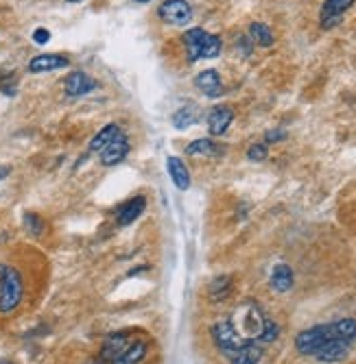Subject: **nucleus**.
Segmentation results:
<instances>
[{
    "label": "nucleus",
    "instance_id": "nucleus-22",
    "mask_svg": "<svg viewBox=\"0 0 356 364\" xmlns=\"http://www.w3.org/2000/svg\"><path fill=\"white\" fill-rule=\"evenodd\" d=\"M199 120V116H197V107L195 105H188V107H182V109H177L173 113V125L177 129H188L192 127Z\"/></svg>",
    "mask_w": 356,
    "mask_h": 364
},
{
    "label": "nucleus",
    "instance_id": "nucleus-21",
    "mask_svg": "<svg viewBox=\"0 0 356 364\" xmlns=\"http://www.w3.org/2000/svg\"><path fill=\"white\" fill-rule=\"evenodd\" d=\"M249 38H251L254 44L263 46V48H269V46H273V42H276V38H273V31L267 24H263V22L249 24Z\"/></svg>",
    "mask_w": 356,
    "mask_h": 364
},
{
    "label": "nucleus",
    "instance_id": "nucleus-16",
    "mask_svg": "<svg viewBox=\"0 0 356 364\" xmlns=\"http://www.w3.org/2000/svg\"><path fill=\"white\" fill-rule=\"evenodd\" d=\"M167 171L173 179V184L180 188V190H188L190 188V173L186 168V164L180 157H169L167 159Z\"/></svg>",
    "mask_w": 356,
    "mask_h": 364
},
{
    "label": "nucleus",
    "instance_id": "nucleus-8",
    "mask_svg": "<svg viewBox=\"0 0 356 364\" xmlns=\"http://www.w3.org/2000/svg\"><path fill=\"white\" fill-rule=\"evenodd\" d=\"M356 3V0H326V3L321 5V26L323 29H334L339 22L343 20L346 11Z\"/></svg>",
    "mask_w": 356,
    "mask_h": 364
},
{
    "label": "nucleus",
    "instance_id": "nucleus-24",
    "mask_svg": "<svg viewBox=\"0 0 356 364\" xmlns=\"http://www.w3.org/2000/svg\"><path fill=\"white\" fill-rule=\"evenodd\" d=\"M332 327H334V336H336L339 340L352 342V340L356 338V321H354V319H341V321H334Z\"/></svg>",
    "mask_w": 356,
    "mask_h": 364
},
{
    "label": "nucleus",
    "instance_id": "nucleus-18",
    "mask_svg": "<svg viewBox=\"0 0 356 364\" xmlns=\"http://www.w3.org/2000/svg\"><path fill=\"white\" fill-rule=\"evenodd\" d=\"M269 284L276 292H288L293 288V271H291V267H286V264H278V267L271 271Z\"/></svg>",
    "mask_w": 356,
    "mask_h": 364
},
{
    "label": "nucleus",
    "instance_id": "nucleus-10",
    "mask_svg": "<svg viewBox=\"0 0 356 364\" xmlns=\"http://www.w3.org/2000/svg\"><path fill=\"white\" fill-rule=\"evenodd\" d=\"M70 59L66 55H57V53H44L38 55L29 61V72L33 74H42V72H53V70H61V68H68Z\"/></svg>",
    "mask_w": 356,
    "mask_h": 364
},
{
    "label": "nucleus",
    "instance_id": "nucleus-29",
    "mask_svg": "<svg viewBox=\"0 0 356 364\" xmlns=\"http://www.w3.org/2000/svg\"><path fill=\"white\" fill-rule=\"evenodd\" d=\"M284 131H269V134H267V142H278V140H284Z\"/></svg>",
    "mask_w": 356,
    "mask_h": 364
},
{
    "label": "nucleus",
    "instance_id": "nucleus-19",
    "mask_svg": "<svg viewBox=\"0 0 356 364\" xmlns=\"http://www.w3.org/2000/svg\"><path fill=\"white\" fill-rule=\"evenodd\" d=\"M147 351H149V342L144 338H136L134 345L129 347V349L114 364H140L144 358H147Z\"/></svg>",
    "mask_w": 356,
    "mask_h": 364
},
{
    "label": "nucleus",
    "instance_id": "nucleus-9",
    "mask_svg": "<svg viewBox=\"0 0 356 364\" xmlns=\"http://www.w3.org/2000/svg\"><path fill=\"white\" fill-rule=\"evenodd\" d=\"M94 90H96V81L81 70H75L63 79V92H66V96H70V98L86 96Z\"/></svg>",
    "mask_w": 356,
    "mask_h": 364
},
{
    "label": "nucleus",
    "instance_id": "nucleus-33",
    "mask_svg": "<svg viewBox=\"0 0 356 364\" xmlns=\"http://www.w3.org/2000/svg\"><path fill=\"white\" fill-rule=\"evenodd\" d=\"M68 3H81V0H68Z\"/></svg>",
    "mask_w": 356,
    "mask_h": 364
},
{
    "label": "nucleus",
    "instance_id": "nucleus-12",
    "mask_svg": "<svg viewBox=\"0 0 356 364\" xmlns=\"http://www.w3.org/2000/svg\"><path fill=\"white\" fill-rule=\"evenodd\" d=\"M234 120V109L230 105H219L208 113V129L212 136H223Z\"/></svg>",
    "mask_w": 356,
    "mask_h": 364
},
{
    "label": "nucleus",
    "instance_id": "nucleus-5",
    "mask_svg": "<svg viewBox=\"0 0 356 364\" xmlns=\"http://www.w3.org/2000/svg\"><path fill=\"white\" fill-rule=\"evenodd\" d=\"M212 338H215L217 347L223 351L225 358H230L234 351L240 349V347H245L247 342H251V340L242 338V336L236 332V329L232 327L230 321H219V323H215V325H212Z\"/></svg>",
    "mask_w": 356,
    "mask_h": 364
},
{
    "label": "nucleus",
    "instance_id": "nucleus-17",
    "mask_svg": "<svg viewBox=\"0 0 356 364\" xmlns=\"http://www.w3.org/2000/svg\"><path fill=\"white\" fill-rule=\"evenodd\" d=\"M261 358H263V347L256 340H251L245 347H240L238 351H234L228 360H230V364H258Z\"/></svg>",
    "mask_w": 356,
    "mask_h": 364
},
{
    "label": "nucleus",
    "instance_id": "nucleus-28",
    "mask_svg": "<svg viewBox=\"0 0 356 364\" xmlns=\"http://www.w3.org/2000/svg\"><path fill=\"white\" fill-rule=\"evenodd\" d=\"M33 42L38 44V46H44V44H48V42H51V31H48V29H36L33 31Z\"/></svg>",
    "mask_w": 356,
    "mask_h": 364
},
{
    "label": "nucleus",
    "instance_id": "nucleus-2",
    "mask_svg": "<svg viewBox=\"0 0 356 364\" xmlns=\"http://www.w3.org/2000/svg\"><path fill=\"white\" fill-rule=\"evenodd\" d=\"M24 281L20 271L11 264H0V314H11L20 308Z\"/></svg>",
    "mask_w": 356,
    "mask_h": 364
},
{
    "label": "nucleus",
    "instance_id": "nucleus-14",
    "mask_svg": "<svg viewBox=\"0 0 356 364\" xmlns=\"http://www.w3.org/2000/svg\"><path fill=\"white\" fill-rule=\"evenodd\" d=\"M348 349H350V342L339 340V338H332V340L323 342V345L319 347L317 354H315V358H317L319 362H341V360L348 356Z\"/></svg>",
    "mask_w": 356,
    "mask_h": 364
},
{
    "label": "nucleus",
    "instance_id": "nucleus-1",
    "mask_svg": "<svg viewBox=\"0 0 356 364\" xmlns=\"http://www.w3.org/2000/svg\"><path fill=\"white\" fill-rule=\"evenodd\" d=\"M184 48H186V55L188 61L195 63L199 59H215L221 55V38L215 35V33H208L203 29H188L184 33Z\"/></svg>",
    "mask_w": 356,
    "mask_h": 364
},
{
    "label": "nucleus",
    "instance_id": "nucleus-25",
    "mask_svg": "<svg viewBox=\"0 0 356 364\" xmlns=\"http://www.w3.org/2000/svg\"><path fill=\"white\" fill-rule=\"evenodd\" d=\"M44 219L40 216V214L36 212H26L24 214V229H26V234L29 236H33V238H40L44 234Z\"/></svg>",
    "mask_w": 356,
    "mask_h": 364
},
{
    "label": "nucleus",
    "instance_id": "nucleus-15",
    "mask_svg": "<svg viewBox=\"0 0 356 364\" xmlns=\"http://www.w3.org/2000/svg\"><path fill=\"white\" fill-rule=\"evenodd\" d=\"M144 207H147V198L144 196H134V198H129L127 203H123L118 207V214H116V221L118 225H132L134 221H138L142 216V212Z\"/></svg>",
    "mask_w": 356,
    "mask_h": 364
},
{
    "label": "nucleus",
    "instance_id": "nucleus-30",
    "mask_svg": "<svg viewBox=\"0 0 356 364\" xmlns=\"http://www.w3.org/2000/svg\"><path fill=\"white\" fill-rule=\"evenodd\" d=\"M9 173H11L9 166H0V181H3L5 177H9Z\"/></svg>",
    "mask_w": 356,
    "mask_h": 364
},
{
    "label": "nucleus",
    "instance_id": "nucleus-26",
    "mask_svg": "<svg viewBox=\"0 0 356 364\" xmlns=\"http://www.w3.org/2000/svg\"><path fill=\"white\" fill-rule=\"evenodd\" d=\"M230 286H232V279L228 275L223 277H217L212 284H210V296H212L215 301H221L225 296L230 294Z\"/></svg>",
    "mask_w": 356,
    "mask_h": 364
},
{
    "label": "nucleus",
    "instance_id": "nucleus-31",
    "mask_svg": "<svg viewBox=\"0 0 356 364\" xmlns=\"http://www.w3.org/2000/svg\"><path fill=\"white\" fill-rule=\"evenodd\" d=\"M0 364H13L11 360H7V358H0Z\"/></svg>",
    "mask_w": 356,
    "mask_h": 364
},
{
    "label": "nucleus",
    "instance_id": "nucleus-23",
    "mask_svg": "<svg viewBox=\"0 0 356 364\" xmlns=\"http://www.w3.org/2000/svg\"><path fill=\"white\" fill-rule=\"evenodd\" d=\"M186 153L192 155V157H197V155H219V146L212 142V140H208V138H199L195 142H190L186 146Z\"/></svg>",
    "mask_w": 356,
    "mask_h": 364
},
{
    "label": "nucleus",
    "instance_id": "nucleus-27",
    "mask_svg": "<svg viewBox=\"0 0 356 364\" xmlns=\"http://www.w3.org/2000/svg\"><path fill=\"white\" fill-rule=\"evenodd\" d=\"M267 155H269L267 144H254V146H249V151H247V157L251 161H263V159H267Z\"/></svg>",
    "mask_w": 356,
    "mask_h": 364
},
{
    "label": "nucleus",
    "instance_id": "nucleus-6",
    "mask_svg": "<svg viewBox=\"0 0 356 364\" xmlns=\"http://www.w3.org/2000/svg\"><path fill=\"white\" fill-rule=\"evenodd\" d=\"M160 20L171 26H186L192 20V7L186 0H164L157 9Z\"/></svg>",
    "mask_w": 356,
    "mask_h": 364
},
{
    "label": "nucleus",
    "instance_id": "nucleus-11",
    "mask_svg": "<svg viewBox=\"0 0 356 364\" xmlns=\"http://www.w3.org/2000/svg\"><path fill=\"white\" fill-rule=\"evenodd\" d=\"M127 155H129V140L123 131L99 153L103 166H116V164H121Z\"/></svg>",
    "mask_w": 356,
    "mask_h": 364
},
{
    "label": "nucleus",
    "instance_id": "nucleus-4",
    "mask_svg": "<svg viewBox=\"0 0 356 364\" xmlns=\"http://www.w3.org/2000/svg\"><path fill=\"white\" fill-rule=\"evenodd\" d=\"M332 338H336L332 323L317 325V327H311V329H304V332L295 338V347H297V351L302 356H315L319 347L323 342L332 340Z\"/></svg>",
    "mask_w": 356,
    "mask_h": 364
},
{
    "label": "nucleus",
    "instance_id": "nucleus-7",
    "mask_svg": "<svg viewBox=\"0 0 356 364\" xmlns=\"http://www.w3.org/2000/svg\"><path fill=\"white\" fill-rule=\"evenodd\" d=\"M134 336L132 332H116V334H109L105 340H103V347H101V362H109L114 364L129 347L134 345Z\"/></svg>",
    "mask_w": 356,
    "mask_h": 364
},
{
    "label": "nucleus",
    "instance_id": "nucleus-20",
    "mask_svg": "<svg viewBox=\"0 0 356 364\" xmlns=\"http://www.w3.org/2000/svg\"><path fill=\"white\" fill-rule=\"evenodd\" d=\"M118 134H121V127H118V125H114V122L105 125V127L99 131V134H96V136L90 140V151H92V153H101L103 148H105L111 140H114Z\"/></svg>",
    "mask_w": 356,
    "mask_h": 364
},
{
    "label": "nucleus",
    "instance_id": "nucleus-13",
    "mask_svg": "<svg viewBox=\"0 0 356 364\" xmlns=\"http://www.w3.org/2000/svg\"><path fill=\"white\" fill-rule=\"evenodd\" d=\"M195 86H197V90H199L203 96H208V98H219V96L223 94L221 74H219L217 70H212V68L199 72L197 79H195Z\"/></svg>",
    "mask_w": 356,
    "mask_h": 364
},
{
    "label": "nucleus",
    "instance_id": "nucleus-3",
    "mask_svg": "<svg viewBox=\"0 0 356 364\" xmlns=\"http://www.w3.org/2000/svg\"><path fill=\"white\" fill-rule=\"evenodd\" d=\"M230 323L245 340L261 342V336H263L265 325H267V317L261 312V308H258L256 303H242L234 312V317L230 319Z\"/></svg>",
    "mask_w": 356,
    "mask_h": 364
},
{
    "label": "nucleus",
    "instance_id": "nucleus-32",
    "mask_svg": "<svg viewBox=\"0 0 356 364\" xmlns=\"http://www.w3.org/2000/svg\"><path fill=\"white\" fill-rule=\"evenodd\" d=\"M134 3H140V5H147V3H151V0H134Z\"/></svg>",
    "mask_w": 356,
    "mask_h": 364
}]
</instances>
